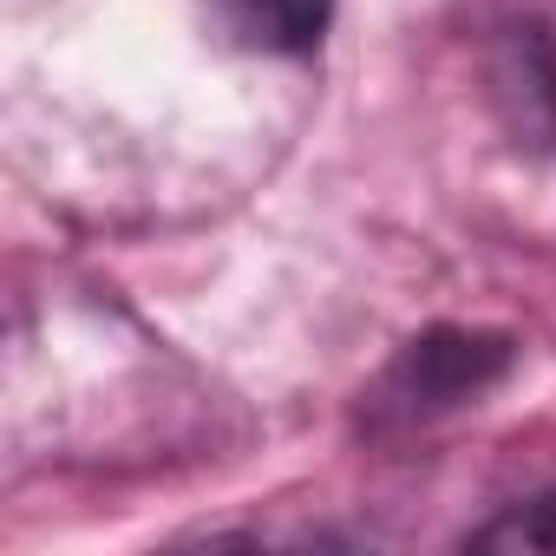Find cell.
<instances>
[{"mask_svg":"<svg viewBox=\"0 0 556 556\" xmlns=\"http://www.w3.org/2000/svg\"><path fill=\"white\" fill-rule=\"evenodd\" d=\"M471 549H504V556H556V491L510 504L484 530H471Z\"/></svg>","mask_w":556,"mask_h":556,"instance_id":"cell-3","label":"cell"},{"mask_svg":"<svg viewBox=\"0 0 556 556\" xmlns=\"http://www.w3.org/2000/svg\"><path fill=\"white\" fill-rule=\"evenodd\" d=\"M504 367H510V341H504V334H458V328H439V334L413 341V348L387 367L374 406L393 413V419H432V413H452V406L478 400L484 387H497Z\"/></svg>","mask_w":556,"mask_h":556,"instance_id":"cell-1","label":"cell"},{"mask_svg":"<svg viewBox=\"0 0 556 556\" xmlns=\"http://www.w3.org/2000/svg\"><path fill=\"white\" fill-rule=\"evenodd\" d=\"M216 8H223L242 34H255L262 47L302 53V47H315V40H321L334 0H216Z\"/></svg>","mask_w":556,"mask_h":556,"instance_id":"cell-2","label":"cell"}]
</instances>
